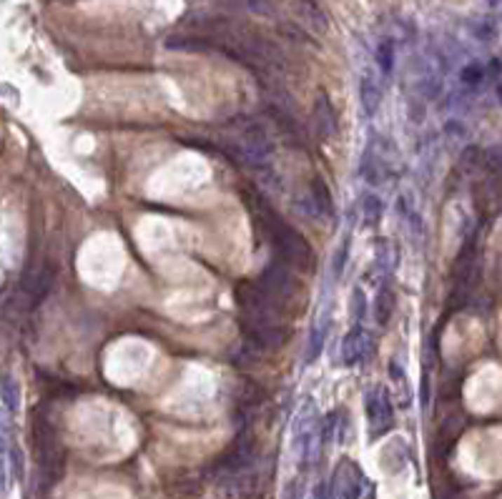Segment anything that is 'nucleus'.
<instances>
[{
	"instance_id": "1",
	"label": "nucleus",
	"mask_w": 502,
	"mask_h": 499,
	"mask_svg": "<svg viewBox=\"0 0 502 499\" xmlns=\"http://www.w3.org/2000/svg\"><path fill=\"white\" fill-rule=\"evenodd\" d=\"M259 226L269 234V241L274 244L284 264H304V261H309L306 241L294 229H289L281 218H276L271 211H259Z\"/></svg>"
},
{
	"instance_id": "2",
	"label": "nucleus",
	"mask_w": 502,
	"mask_h": 499,
	"mask_svg": "<svg viewBox=\"0 0 502 499\" xmlns=\"http://www.w3.org/2000/svg\"><path fill=\"white\" fill-rule=\"evenodd\" d=\"M367 404V419H369V432L372 440L376 437H384V434L392 429L395 424V407H392V399H389L387 389H372L365 399Z\"/></svg>"
},
{
	"instance_id": "3",
	"label": "nucleus",
	"mask_w": 502,
	"mask_h": 499,
	"mask_svg": "<svg viewBox=\"0 0 502 499\" xmlns=\"http://www.w3.org/2000/svg\"><path fill=\"white\" fill-rule=\"evenodd\" d=\"M372 337L362 324H352V329L341 339V364L344 367H357L369 356Z\"/></svg>"
},
{
	"instance_id": "4",
	"label": "nucleus",
	"mask_w": 502,
	"mask_h": 499,
	"mask_svg": "<svg viewBox=\"0 0 502 499\" xmlns=\"http://www.w3.org/2000/svg\"><path fill=\"white\" fill-rule=\"evenodd\" d=\"M53 281H55V271L50 266H43V269L33 271V274H25L23 281H20V291L25 294V304L28 309H36L48 291L53 289Z\"/></svg>"
},
{
	"instance_id": "5",
	"label": "nucleus",
	"mask_w": 502,
	"mask_h": 499,
	"mask_svg": "<svg viewBox=\"0 0 502 499\" xmlns=\"http://www.w3.org/2000/svg\"><path fill=\"white\" fill-rule=\"evenodd\" d=\"M314 126H317V139L329 141L337 133V111L329 103L327 93H319L317 106H314Z\"/></svg>"
},
{
	"instance_id": "6",
	"label": "nucleus",
	"mask_w": 502,
	"mask_h": 499,
	"mask_svg": "<svg viewBox=\"0 0 502 499\" xmlns=\"http://www.w3.org/2000/svg\"><path fill=\"white\" fill-rule=\"evenodd\" d=\"M297 15H299V23L306 25L309 30H314V33H324L329 28L327 15H324L319 3H314V0H299L297 3Z\"/></svg>"
},
{
	"instance_id": "7",
	"label": "nucleus",
	"mask_w": 502,
	"mask_h": 499,
	"mask_svg": "<svg viewBox=\"0 0 502 499\" xmlns=\"http://www.w3.org/2000/svg\"><path fill=\"white\" fill-rule=\"evenodd\" d=\"M359 103H362L365 115H374L379 111V103H382V88L369 73H365L359 80Z\"/></svg>"
},
{
	"instance_id": "8",
	"label": "nucleus",
	"mask_w": 502,
	"mask_h": 499,
	"mask_svg": "<svg viewBox=\"0 0 502 499\" xmlns=\"http://www.w3.org/2000/svg\"><path fill=\"white\" fill-rule=\"evenodd\" d=\"M395 304H397L395 289H392V286L384 281L382 286H379V291H376V304H374L376 324H379V326H387L389 324L392 314H395Z\"/></svg>"
},
{
	"instance_id": "9",
	"label": "nucleus",
	"mask_w": 502,
	"mask_h": 499,
	"mask_svg": "<svg viewBox=\"0 0 502 499\" xmlns=\"http://www.w3.org/2000/svg\"><path fill=\"white\" fill-rule=\"evenodd\" d=\"M359 213H362V223H365L367 229L376 226V223L382 221V213H384L382 199L374 196V193H362V199H359Z\"/></svg>"
},
{
	"instance_id": "10",
	"label": "nucleus",
	"mask_w": 502,
	"mask_h": 499,
	"mask_svg": "<svg viewBox=\"0 0 502 499\" xmlns=\"http://www.w3.org/2000/svg\"><path fill=\"white\" fill-rule=\"evenodd\" d=\"M3 404H6V412H11V414H15L20 407V386L11 374L3 377Z\"/></svg>"
},
{
	"instance_id": "11",
	"label": "nucleus",
	"mask_w": 502,
	"mask_h": 499,
	"mask_svg": "<svg viewBox=\"0 0 502 499\" xmlns=\"http://www.w3.org/2000/svg\"><path fill=\"white\" fill-rule=\"evenodd\" d=\"M376 66H379V71L387 76V73H392V68H395V43L389 41V38H384L379 45H376Z\"/></svg>"
},
{
	"instance_id": "12",
	"label": "nucleus",
	"mask_w": 502,
	"mask_h": 499,
	"mask_svg": "<svg viewBox=\"0 0 502 499\" xmlns=\"http://www.w3.org/2000/svg\"><path fill=\"white\" fill-rule=\"evenodd\" d=\"M347 256H349V236L341 239V246L337 248L334 261H332V271H334V279L344 274V266H347Z\"/></svg>"
},
{
	"instance_id": "13",
	"label": "nucleus",
	"mask_w": 502,
	"mask_h": 499,
	"mask_svg": "<svg viewBox=\"0 0 502 499\" xmlns=\"http://www.w3.org/2000/svg\"><path fill=\"white\" fill-rule=\"evenodd\" d=\"M324 339H327V324H324L322 329L314 326V329H311V344H309V361H314L319 354H322Z\"/></svg>"
},
{
	"instance_id": "14",
	"label": "nucleus",
	"mask_w": 502,
	"mask_h": 499,
	"mask_svg": "<svg viewBox=\"0 0 502 499\" xmlns=\"http://www.w3.org/2000/svg\"><path fill=\"white\" fill-rule=\"evenodd\" d=\"M365 309H367V296L362 289H354L352 291V319L354 324H362V319H365Z\"/></svg>"
},
{
	"instance_id": "15",
	"label": "nucleus",
	"mask_w": 502,
	"mask_h": 499,
	"mask_svg": "<svg viewBox=\"0 0 502 499\" xmlns=\"http://www.w3.org/2000/svg\"><path fill=\"white\" fill-rule=\"evenodd\" d=\"M482 76H484V71L477 66V63H473V66H467L465 71H462V83H467V85H477L480 80H482Z\"/></svg>"
}]
</instances>
